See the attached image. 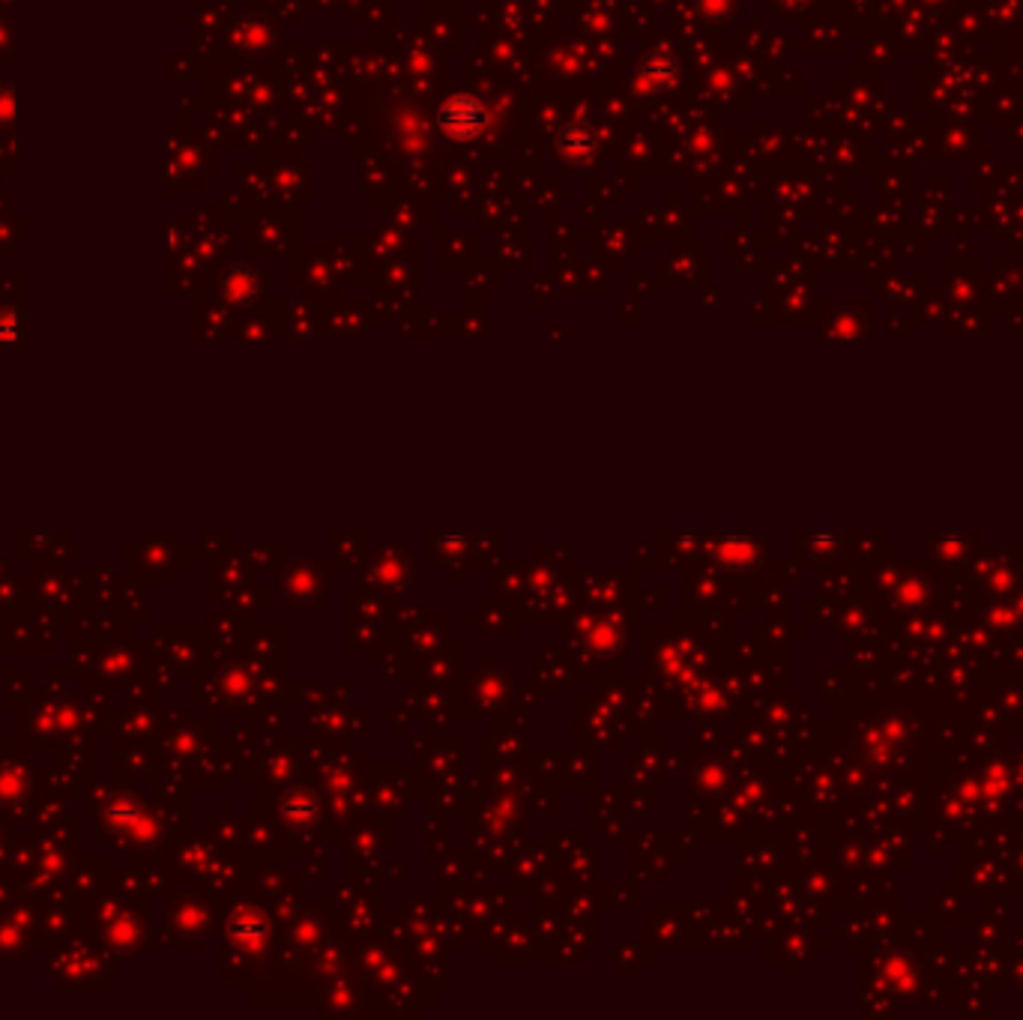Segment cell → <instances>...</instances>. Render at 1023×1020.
<instances>
[{"label": "cell", "instance_id": "2", "mask_svg": "<svg viewBox=\"0 0 1023 1020\" xmlns=\"http://www.w3.org/2000/svg\"><path fill=\"white\" fill-rule=\"evenodd\" d=\"M638 75H641V81H644L647 87H656V90H662V87H671V84L677 81V75H680V63H677V57H674L671 51L659 48V51H650V54L641 60V66H638Z\"/></svg>", "mask_w": 1023, "mask_h": 1020}, {"label": "cell", "instance_id": "1", "mask_svg": "<svg viewBox=\"0 0 1023 1020\" xmlns=\"http://www.w3.org/2000/svg\"><path fill=\"white\" fill-rule=\"evenodd\" d=\"M485 108L476 96H449L437 111V126L449 138H476L485 129Z\"/></svg>", "mask_w": 1023, "mask_h": 1020}, {"label": "cell", "instance_id": "3", "mask_svg": "<svg viewBox=\"0 0 1023 1020\" xmlns=\"http://www.w3.org/2000/svg\"><path fill=\"white\" fill-rule=\"evenodd\" d=\"M557 147L566 159L572 162H587L593 153H596V132L587 126V123H566L560 129V138H557Z\"/></svg>", "mask_w": 1023, "mask_h": 1020}]
</instances>
